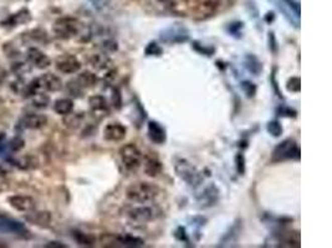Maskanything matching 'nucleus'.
I'll return each instance as SVG.
<instances>
[{"label": "nucleus", "mask_w": 332, "mask_h": 248, "mask_svg": "<svg viewBox=\"0 0 332 248\" xmlns=\"http://www.w3.org/2000/svg\"><path fill=\"white\" fill-rule=\"evenodd\" d=\"M159 189L147 181L133 182L126 189V197L136 203H150L158 196Z\"/></svg>", "instance_id": "f257e3e1"}, {"label": "nucleus", "mask_w": 332, "mask_h": 248, "mask_svg": "<svg viewBox=\"0 0 332 248\" xmlns=\"http://www.w3.org/2000/svg\"><path fill=\"white\" fill-rule=\"evenodd\" d=\"M83 25L76 18L62 17L59 18L52 25V31L55 36L61 40H70L76 38L82 31Z\"/></svg>", "instance_id": "f03ea898"}, {"label": "nucleus", "mask_w": 332, "mask_h": 248, "mask_svg": "<svg viewBox=\"0 0 332 248\" xmlns=\"http://www.w3.org/2000/svg\"><path fill=\"white\" fill-rule=\"evenodd\" d=\"M299 160L300 159V148L294 139H285L284 142L279 143L273 150L271 160L274 163H280L285 160Z\"/></svg>", "instance_id": "7ed1b4c3"}, {"label": "nucleus", "mask_w": 332, "mask_h": 248, "mask_svg": "<svg viewBox=\"0 0 332 248\" xmlns=\"http://www.w3.org/2000/svg\"><path fill=\"white\" fill-rule=\"evenodd\" d=\"M174 170L176 174L178 175L179 179H182L183 181L187 182L188 185H192V186H197L200 182L203 181L202 174L198 171V169L195 168L193 164H190L189 161L185 160V159H178L174 164Z\"/></svg>", "instance_id": "20e7f679"}, {"label": "nucleus", "mask_w": 332, "mask_h": 248, "mask_svg": "<svg viewBox=\"0 0 332 248\" xmlns=\"http://www.w3.org/2000/svg\"><path fill=\"white\" fill-rule=\"evenodd\" d=\"M29 87L33 92L40 90L46 91V92H59L60 90H62L64 85L59 76L48 72L31 81V83H29Z\"/></svg>", "instance_id": "39448f33"}, {"label": "nucleus", "mask_w": 332, "mask_h": 248, "mask_svg": "<svg viewBox=\"0 0 332 248\" xmlns=\"http://www.w3.org/2000/svg\"><path fill=\"white\" fill-rule=\"evenodd\" d=\"M120 158H121L122 164H124V166L127 170L135 171L142 164L143 156L140 149L137 148V145L128 143V144H125L124 147L120 149Z\"/></svg>", "instance_id": "423d86ee"}, {"label": "nucleus", "mask_w": 332, "mask_h": 248, "mask_svg": "<svg viewBox=\"0 0 332 248\" xmlns=\"http://www.w3.org/2000/svg\"><path fill=\"white\" fill-rule=\"evenodd\" d=\"M127 217L131 221L136 223H146L150 222L156 218V210L151 206L141 203V206H135V207H130L127 210Z\"/></svg>", "instance_id": "0eeeda50"}, {"label": "nucleus", "mask_w": 332, "mask_h": 248, "mask_svg": "<svg viewBox=\"0 0 332 248\" xmlns=\"http://www.w3.org/2000/svg\"><path fill=\"white\" fill-rule=\"evenodd\" d=\"M189 39V33L184 26L172 25L164 29L161 33V40L166 44H180L185 43Z\"/></svg>", "instance_id": "6e6552de"}, {"label": "nucleus", "mask_w": 332, "mask_h": 248, "mask_svg": "<svg viewBox=\"0 0 332 248\" xmlns=\"http://www.w3.org/2000/svg\"><path fill=\"white\" fill-rule=\"evenodd\" d=\"M55 67L64 75H74L81 70V62L74 55H61L55 61Z\"/></svg>", "instance_id": "1a4fd4ad"}, {"label": "nucleus", "mask_w": 332, "mask_h": 248, "mask_svg": "<svg viewBox=\"0 0 332 248\" xmlns=\"http://www.w3.org/2000/svg\"><path fill=\"white\" fill-rule=\"evenodd\" d=\"M108 237L111 238L109 241L106 236L101 237V242H102L103 246H120V247H140L145 244V241L140 237L131 236V234H125V236H111L108 234Z\"/></svg>", "instance_id": "9d476101"}, {"label": "nucleus", "mask_w": 332, "mask_h": 248, "mask_svg": "<svg viewBox=\"0 0 332 248\" xmlns=\"http://www.w3.org/2000/svg\"><path fill=\"white\" fill-rule=\"evenodd\" d=\"M8 202L19 212H30V211L35 210V200L31 196H26V195H13V196L8 197Z\"/></svg>", "instance_id": "9b49d317"}, {"label": "nucleus", "mask_w": 332, "mask_h": 248, "mask_svg": "<svg viewBox=\"0 0 332 248\" xmlns=\"http://www.w3.org/2000/svg\"><path fill=\"white\" fill-rule=\"evenodd\" d=\"M0 232L2 233L26 234L28 229H26L24 223L19 222V221L12 217H8V216L0 215Z\"/></svg>", "instance_id": "f8f14e48"}, {"label": "nucleus", "mask_w": 332, "mask_h": 248, "mask_svg": "<svg viewBox=\"0 0 332 248\" xmlns=\"http://www.w3.org/2000/svg\"><path fill=\"white\" fill-rule=\"evenodd\" d=\"M26 57H28L29 64L35 66L39 70H45L48 69L51 65V59L43 51H40L36 48H30L26 52Z\"/></svg>", "instance_id": "ddd939ff"}, {"label": "nucleus", "mask_w": 332, "mask_h": 248, "mask_svg": "<svg viewBox=\"0 0 332 248\" xmlns=\"http://www.w3.org/2000/svg\"><path fill=\"white\" fill-rule=\"evenodd\" d=\"M127 129L124 124L115 122L108 123L103 129V138L107 142H120L126 137Z\"/></svg>", "instance_id": "4468645a"}, {"label": "nucleus", "mask_w": 332, "mask_h": 248, "mask_svg": "<svg viewBox=\"0 0 332 248\" xmlns=\"http://www.w3.org/2000/svg\"><path fill=\"white\" fill-rule=\"evenodd\" d=\"M23 128L25 129H41V128L45 127L48 124V117L45 114H38V113H30L26 114L23 117V119L20 121Z\"/></svg>", "instance_id": "2eb2a0df"}, {"label": "nucleus", "mask_w": 332, "mask_h": 248, "mask_svg": "<svg viewBox=\"0 0 332 248\" xmlns=\"http://www.w3.org/2000/svg\"><path fill=\"white\" fill-rule=\"evenodd\" d=\"M25 220L28 222L35 224L38 227H43V228H46L51 224L52 221V216L49 211H30L28 212V215L25 216Z\"/></svg>", "instance_id": "dca6fc26"}, {"label": "nucleus", "mask_w": 332, "mask_h": 248, "mask_svg": "<svg viewBox=\"0 0 332 248\" xmlns=\"http://www.w3.org/2000/svg\"><path fill=\"white\" fill-rule=\"evenodd\" d=\"M91 66L93 67L97 71H109V70L114 69V61L111 60V57L106 54V52H100V54L92 55V57L90 59Z\"/></svg>", "instance_id": "f3484780"}, {"label": "nucleus", "mask_w": 332, "mask_h": 248, "mask_svg": "<svg viewBox=\"0 0 332 248\" xmlns=\"http://www.w3.org/2000/svg\"><path fill=\"white\" fill-rule=\"evenodd\" d=\"M219 198V189L215 185H209L205 187L204 191L202 192L199 197H198V202H199L200 207H210V206L215 205V202Z\"/></svg>", "instance_id": "a211bd4d"}, {"label": "nucleus", "mask_w": 332, "mask_h": 248, "mask_svg": "<svg viewBox=\"0 0 332 248\" xmlns=\"http://www.w3.org/2000/svg\"><path fill=\"white\" fill-rule=\"evenodd\" d=\"M148 137H150V139L152 140L154 144H164L167 139L166 129H164L158 122L151 121L150 123H148Z\"/></svg>", "instance_id": "6ab92c4d"}, {"label": "nucleus", "mask_w": 332, "mask_h": 248, "mask_svg": "<svg viewBox=\"0 0 332 248\" xmlns=\"http://www.w3.org/2000/svg\"><path fill=\"white\" fill-rule=\"evenodd\" d=\"M30 20H31V13L29 12L28 9H22L18 13H15V14L10 15V17L8 18L7 20H4L2 24L3 26H12V28H15V26L28 24Z\"/></svg>", "instance_id": "aec40b11"}, {"label": "nucleus", "mask_w": 332, "mask_h": 248, "mask_svg": "<svg viewBox=\"0 0 332 248\" xmlns=\"http://www.w3.org/2000/svg\"><path fill=\"white\" fill-rule=\"evenodd\" d=\"M88 106H90V109L92 111V113L95 114L100 113L104 116V114L108 113V102L101 95L91 96V97L88 98Z\"/></svg>", "instance_id": "412c9836"}, {"label": "nucleus", "mask_w": 332, "mask_h": 248, "mask_svg": "<svg viewBox=\"0 0 332 248\" xmlns=\"http://www.w3.org/2000/svg\"><path fill=\"white\" fill-rule=\"evenodd\" d=\"M74 111V102L70 98L56 99L54 103V112L60 116H66Z\"/></svg>", "instance_id": "4be33fe9"}, {"label": "nucleus", "mask_w": 332, "mask_h": 248, "mask_svg": "<svg viewBox=\"0 0 332 248\" xmlns=\"http://www.w3.org/2000/svg\"><path fill=\"white\" fill-rule=\"evenodd\" d=\"M85 121V113H69L64 116L62 123L69 129H77Z\"/></svg>", "instance_id": "5701e85b"}, {"label": "nucleus", "mask_w": 332, "mask_h": 248, "mask_svg": "<svg viewBox=\"0 0 332 248\" xmlns=\"http://www.w3.org/2000/svg\"><path fill=\"white\" fill-rule=\"evenodd\" d=\"M75 80H76V82L83 90H87V88L95 87V85L97 83V76L93 74V72L83 71L81 72Z\"/></svg>", "instance_id": "b1692460"}, {"label": "nucleus", "mask_w": 332, "mask_h": 248, "mask_svg": "<svg viewBox=\"0 0 332 248\" xmlns=\"http://www.w3.org/2000/svg\"><path fill=\"white\" fill-rule=\"evenodd\" d=\"M72 238L77 242L80 246H86V247H91L95 244L96 239L92 234L90 233H85L82 231H72Z\"/></svg>", "instance_id": "393cba45"}, {"label": "nucleus", "mask_w": 332, "mask_h": 248, "mask_svg": "<svg viewBox=\"0 0 332 248\" xmlns=\"http://www.w3.org/2000/svg\"><path fill=\"white\" fill-rule=\"evenodd\" d=\"M244 64L248 71L252 72L255 76L260 75V72L263 71V64L259 61L258 57L254 56V55H248L244 59Z\"/></svg>", "instance_id": "a878e982"}, {"label": "nucleus", "mask_w": 332, "mask_h": 248, "mask_svg": "<svg viewBox=\"0 0 332 248\" xmlns=\"http://www.w3.org/2000/svg\"><path fill=\"white\" fill-rule=\"evenodd\" d=\"M30 97H31V103H33V106L35 107V108L45 109L48 108L49 104H50V97H49L48 95H45V93L39 92V91H36V92L34 93L33 96H30Z\"/></svg>", "instance_id": "bb28decb"}, {"label": "nucleus", "mask_w": 332, "mask_h": 248, "mask_svg": "<svg viewBox=\"0 0 332 248\" xmlns=\"http://www.w3.org/2000/svg\"><path fill=\"white\" fill-rule=\"evenodd\" d=\"M162 164L157 159L150 158L145 161V173L151 177H156L161 174Z\"/></svg>", "instance_id": "cd10ccee"}, {"label": "nucleus", "mask_w": 332, "mask_h": 248, "mask_svg": "<svg viewBox=\"0 0 332 248\" xmlns=\"http://www.w3.org/2000/svg\"><path fill=\"white\" fill-rule=\"evenodd\" d=\"M24 38H28L29 40L36 41V43H45L48 40V34L43 29H33L29 33L23 34Z\"/></svg>", "instance_id": "c85d7f7f"}, {"label": "nucleus", "mask_w": 332, "mask_h": 248, "mask_svg": "<svg viewBox=\"0 0 332 248\" xmlns=\"http://www.w3.org/2000/svg\"><path fill=\"white\" fill-rule=\"evenodd\" d=\"M66 91H67V93H69L70 96H72V97H82L83 96V88L81 87L80 85H78V83L76 82V80H71V81H69V82H67V85H66Z\"/></svg>", "instance_id": "c756f323"}, {"label": "nucleus", "mask_w": 332, "mask_h": 248, "mask_svg": "<svg viewBox=\"0 0 332 248\" xmlns=\"http://www.w3.org/2000/svg\"><path fill=\"white\" fill-rule=\"evenodd\" d=\"M24 147H25V140L23 139L20 135H17V137H14L9 143H8V148H9V150L13 151V153H18V151L22 150Z\"/></svg>", "instance_id": "7c9ffc66"}, {"label": "nucleus", "mask_w": 332, "mask_h": 248, "mask_svg": "<svg viewBox=\"0 0 332 248\" xmlns=\"http://www.w3.org/2000/svg\"><path fill=\"white\" fill-rule=\"evenodd\" d=\"M240 87H242L243 92H244V95L247 96L248 98H253L255 96L256 93L255 83L250 82V81H243V82L240 83Z\"/></svg>", "instance_id": "2f4dec72"}, {"label": "nucleus", "mask_w": 332, "mask_h": 248, "mask_svg": "<svg viewBox=\"0 0 332 248\" xmlns=\"http://www.w3.org/2000/svg\"><path fill=\"white\" fill-rule=\"evenodd\" d=\"M286 90L292 93H299L301 90V80L299 77H291L286 82Z\"/></svg>", "instance_id": "473e14b6"}, {"label": "nucleus", "mask_w": 332, "mask_h": 248, "mask_svg": "<svg viewBox=\"0 0 332 248\" xmlns=\"http://www.w3.org/2000/svg\"><path fill=\"white\" fill-rule=\"evenodd\" d=\"M266 129H268L269 134H271L273 137H280L282 134V125L280 124V122L278 121L269 122Z\"/></svg>", "instance_id": "72a5a7b5"}, {"label": "nucleus", "mask_w": 332, "mask_h": 248, "mask_svg": "<svg viewBox=\"0 0 332 248\" xmlns=\"http://www.w3.org/2000/svg\"><path fill=\"white\" fill-rule=\"evenodd\" d=\"M282 4L290 9V13L299 19L300 18V5L295 0H281Z\"/></svg>", "instance_id": "f704fd0d"}, {"label": "nucleus", "mask_w": 332, "mask_h": 248, "mask_svg": "<svg viewBox=\"0 0 332 248\" xmlns=\"http://www.w3.org/2000/svg\"><path fill=\"white\" fill-rule=\"evenodd\" d=\"M101 49H102V52H106V54H111V52H116L117 49H119V45L115 40L109 39V40H104L102 44H101Z\"/></svg>", "instance_id": "c9c22d12"}, {"label": "nucleus", "mask_w": 332, "mask_h": 248, "mask_svg": "<svg viewBox=\"0 0 332 248\" xmlns=\"http://www.w3.org/2000/svg\"><path fill=\"white\" fill-rule=\"evenodd\" d=\"M146 55L147 56H161L163 54V50L159 45H157L156 43H150L148 46L146 48Z\"/></svg>", "instance_id": "e433bc0d"}, {"label": "nucleus", "mask_w": 332, "mask_h": 248, "mask_svg": "<svg viewBox=\"0 0 332 248\" xmlns=\"http://www.w3.org/2000/svg\"><path fill=\"white\" fill-rule=\"evenodd\" d=\"M235 163H237V171L239 175H244L245 173V158L243 154L238 153L235 156Z\"/></svg>", "instance_id": "4c0bfd02"}, {"label": "nucleus", "mask_w": 332, "mask_h": 248, "mask_svg": "<svg viewBox=\"0 0 332 248\" xmlns=\"http://www.w3.org/2000/svg\"><path fill=\"white\" fill-rule=\"evenodd\" d=\"M278 114L281 117H289V118H295L296 117V111L292 108H289V107L282 106L278 109Z\"/></svg>", "instance_id": "58836bf2"}, {"label": "nucleus", "mask_w": 332, "mask_h": 248, "mask_svg": "<svg viewBox=\"0 0 332 248\" xmlns=\"http://www.w3.org/2000/svg\"><path fill=\"white\" fill-rule=\"evenodd\" d=\"M193 49H194L195 51L199 52V54L206 55V56H210V55L214 52V49H211V48H205V46H202V45H200L199 43H193Z\"/></svg>", "instance_id": "ea45409f"}, {"label": "nucleus", "mask_w": 332, "mask_h": 248, "mask_svg": "<svg viewBox=\"0 0 332 248\" xmlns=\"http://www.w3.org/2000/svg\"><path fill=\"white\" fill-rule=\"evenodd\" d=\"M112 104H114L117 109L121 108V95H120L117 88H112Z\"/></svg>", "instance_id": "a19ab883"}, {"label": "nucleus", "mask_w": 332, "mask_h": 248, "mask_svg": "<svg viewBox=\"0 0 332 248\" xmlns=\"http://www.w3.org/2000/svg\"><path fill=\"white\" fill-rule=\"evenodd\" d=\"M269 44H270L271 52L276 54L278 52V44H276V38L274 33H269Z\"/></svg>", "instance_id": "79ce46f5"}, {"label": "nucleus", "mask_w": 332, "mask_h": 248, "mask_svg": "<svg viewBox=\"0 0 332 248\" xmlns=\"http://www.w3.org/2000/svg\"><path fill=\"white\" fill-rule=\"evenodd\" d=\"M45 247H49V248H66V244L61 243V242H57V241H51V242H49L48 244H45Z\"/></svg>", "instance_id": "37998d69"}, {"label": "nucleus", "mask_w": 332, "mask_h": 248, "mask_svg": "<svg viewBox=\"0 0 332 248\" xmlns=\"http://www.w3.org/2000/svg\"><path fill=\"white\" fill-rule=\"evenodd\" d=\"M5 134H0V151L4 150V147H5Z\"/></svg>", "instance_id": "c03bdc74"}]
</instances>
